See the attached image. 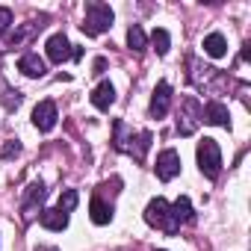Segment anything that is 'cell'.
Returning <instances> with one entry per match:
<instances>
[{"instance_id": "5", "label": "cell", "mask_w": 251, "mask_h": 251, "mask_svg": "<svg viewBox=\"0 0 251 251\" xmlns=\"http://www.w3.org/2000/svg\"><path fill=\"white\" fill-rule=\"evenodd\" d=\"M145 222H148L151 227H163L166 233H177V227H175L172 219H169V201H166V198H154V201L145 207Z\"/></svg>"}, {"instance_id": "7", "label": "cell", "mask_w": 251, "mask_h": 251, "mask_svg": "<svg viewBox=\"0 0 251 251\" xmlns=\"http://www.w3.org/2000/svg\"><path fill=\"white\" fill-rule=\"evenodd\" d=\"M45 50H48V59H50V62H56V65H62L65 59H71V56H74L71 42H68L62 33L50 36V39H48V45H45Z\"/></svg>"}, {"instance_id": "8", "label": "cell", "mask_w": 251, "mask_h": 251, "mask_svg": "<svg viewBox=\"0 0 251 251\" xmlns=\"http://www.w3.org/2000/svg\"><path fill=\"white\" fill-rule=\"evenodd\" d=\"M177 175H180V157H177V151L166 148V151L157 157V177H160V180H172V177H177Z\"/></svg>"}, {"instance_id": "12", "label": "cell", "mask_w": 251, "mask_h": 251, "mask_svg": "<svg viewBox=\"0 0 251 251\" xmlns=\"http://www.w3.org/2000/svg\"><path fill=\"white\" fill-rule=\"evenodd\" d=\"M115 103V86L109 83V80H103L95 92H92V106L95 109H109Z\"/></svg>"}, {"instance_id": "2", "label": "cell", "mask_w": 251, "mask_h": 251, "mask_svg": "<svg viewBox=\"0 0 251 251\" xmlns=\"http://www.w3.org/2000/svg\"><path fill=\"white\" fill-rule=\"evenodd\" d=\"M112 9L106 6V3H86V18H83V33L86 36H100V33H106L109 27H112Z\"/></svg>"}, {"instance_id": "18", "label": "cell", "mask_w": 251, "mask_h": 251, "mask_svg": "<svg viewBox=\"0 0 251 251\" xmlns=\"http://www.w3.org/2000/svg\"><path fill=\"white\" fill-rule=\"evenodd\" d=\"M127 45H130V50H136V53H142L145 50V33H142V27L139 24H133L130 30H127Z\"/></svg>"}, {"instance_id": "25", "label": "cell", "mask_w": 251, "mask_h": 251, "mask_svg": "<svg viewBox=\"0 0 251 251\" xmlns=\"http://www.w3.org/2000/svg\"><path fill=\"white\" fill-rule=\"evenodd\" d=\"M42 251H56V248H42Z\"/></svg>"}, {"instance_id": "21", "label": "cell", "mask_w": 251, "mask_h": 251, "mask_svg": "<svg viewBox=\"0 0 251 251\" xmlns=\"http://www.w3.org/2000/svg\"><path fill=\"white\" fill-rule=\"evenodd\" d=\"M0 100H3V106H6V109H15V106H18V103H21V95H18V92H12V89H6V86H3V95H0Z\"/></svg>"}, {"instance_id": "4", "label": "cell", "mask_w": 251, "mask_h": 251, "mask_svg": "<svg viewBox=\"0 0 251 251\" xmlns=\"http://www.w3.org/2000/svg\"><path fill=\"white\" fill-rule=\"evenodd\" d=\"M198 124H201V103H198V98H186L177 112V133L192 136L198 130Z\"/></svg>"}, {"instance_id": "15", "label": "cell", "mask_w": 251, "mask_h": 251, "mask_svg": "<svg viewBox=\"0 0 251 251\" xmlns=\"http://www.w3.org/2000/svg\"><path fill=\"white\" fill-rule=\"evenodd\" d=\"M39 222H42V227H48V230H65L68 227V213H62V210H42V216H39Z\"/></svg>"}, {"instance_id": "3", "label": "cell", "mask_w": 251, "mask_h": 251, "mask_svg": "<svg viewBox=\"0 0 251 251\" xmlns=\"http://www.w3.org/2000/svg\"><path fill=\"white\" fill-rule=\"evenodd\" d=\"M198 166H201V172L210 180L219 177V172H222V151H219L216 139H201L198 142Z\"/></svg>"}, {"instance_id": "6", "label": "cell", "mask_w": 251, "mask_h": 251, "mask_svg": "<svg viewBox=\"0 0 251 251\" xmlns=\"http://www.w3.org/2000/svg\"><path fill=\"white\" fill-rule=\"evenodd\" d=\"M33 124H36L42 133L53 130V127H56V103H53V100L36 103V109H33Z\"/></svg>"}, {"instance_id": "17", "label": "cell", "mask_w": 251, "mask_h": 251, "mask_svg": "<svg viewBox=\"0 0 251 251\" xmlns=\"http://www.w3.org/2000/svg\"><path fill=\"white\" fill-rule=\"evenodd\" d=\"M89 210H92V222H95V225H109V219H112V207H109L100 195L92 198Z\"/></svg>"}, {"instance_id": "19", "label": "cell", "mask_w": 251, "mask_h": 251, "mask_svg": "<svg viewBox=\"0 0 251 251\" xmlns=\"http://www.w3.org/2000/svg\"><path fill=\"white\" fill-rule=\"evenodd\" d=\"M151 42H154V50L163 56V53H169V45H172V36L163 30V27H157L154 33H151Z\"/></svg>"}, {"instance_id": "14", "label": "cell", "mask_w": 251, "mask_h": 251, "mask_svg": "<svg viewBox=\"0 0 251 251\" xmlns=\"http://www.w3.org/2000/svg\"><path fill=\"white\" fill-rule=\"evenodd\" d=\"M169 219H172L175 227H180L183 222H192V204H189V198H177L169 207Z\"/></svg>"}, {"instance_id": "1", "label": "cell", "mask_w": 251, "mask_h": 251, "mask_svg": "<svg viewBox=\"0 0 251 251\" xmlns=\"http://www.w3.org/2000/svg\"><path fill=\"white\" fill-rule=\"evenodd\" d=\"M115 148L118 151H124V154H130L133 160H145V154H148V148H151V133L148 130H142V133H130L127 136V124H124V121H115Z\"/></svg>"}, {"instance_id": "13", "label": "cell", "mask_w": 251, "mask_h": 251, "mask_svg": "<svg viewBox=\"0 0 251 251\" xmlns=\"http://www.w3.org/2000/svg\"><path fill=\"white\" fill-rule=\"evenodd\" d=\"M45 183H33L30 189H27V198H24V216L30 219V216H36V210L42 207V201H45Z\"/></svg>"}, {"instance_id": "10", "label": "cell", "mask_w": 251, "mask_h": 251, "mask_svg": "<svg viewBox=\"0 0 251 251\" xmlns=\"http://www.w3.org/2000/svg\"><path fill=\"white\" fill-rule=\"evenodd\" d=\"M169 103H172V86L163 80V83H157V89L151 95V115L154 118H163L169 112Z\"/></svg>"}, {"instance_id": "23", "label": "cell", "mask_w": 251, "mask_h": 251, "mask_svg": "<svg viewBox=\"0 0 251 251\" xmlns=\"http://www.w3.org/2000/svg\"><path fill=\"white\" fill-rule=\"evenodd\" d=\"M9 24H12V9L0 6V36H3V33L9 30Z\"/></svg>"}, {"instance_id": "11", "label": "cell", "mask_w": 251, "mask_h": 251, "mask_svg": "<svg viewBox=\"0 0 251 251\" xmlns=\"http://www.w3.org/2000/svg\"><path fill=\"white\" fill-rule=\"evenodd\" d=\"M18 71L24 74V77H45V59L39 56V53H24L21 59H18Z\"/></svg>"}, {"instance_id": "22", "label": "cell", "mask_w": 251, "mask_h": 251, "mask_svg": "<svg viewBox=\"0 0 251 251\" xmlns=\"http://www.w3.org/2000/svg\"><path fill=\"white\" fill-rule=\"evenodd\" d=\"M21 154V142L18 139H9L6 145H3V160H12V157H18Z\"/></svg>"}, {"instance_id": "24", "label": "cell", "mask_w": 251, "mask_h": 251, "mask_svg": "<svg viewBox=\"0 0 251 251\" xmlns=\"http://www.w3.org/2000/svg\"><path fill=\"white\" fill-rule=\"evenodd\" d=\"M106 71V59L100 56V59H95V74H103Z\"/></svg>"}, {"instance_id": "16", "label": "cell", "mask_w": 251, "mask_h": 251, "mask_svg": "<svg viewBox=\"0 0 251 251\" xmlns=\"http://www.w3.org/2000/svg\"><path fill=\"white\" fill-rule=\"evenodd\" d=\"M204 53L207 56H213V59H222L225 53H227V42H225V36L222 33H210L207 39H204Z\"/></svg>"}, {"instance_id": "9", "label": "cell", "mask_w": 251, "mask_h": 251, "mask_svg": "<svg viewBox=\"0 0 251 251\" xmlns=\"http://www.w3.org/2000/svg\"><path fill=\"white\" fill-rule=\"evenodd\" d=\"M201 121L216 124V127H230V112L222 100H210L207 106H201Z\"/></svg>"}, {"instance_id": "20", "label": "cell", "mask_w": 251, "mask_h": 251, "mask_svg": "<svg viewBox=\"0 0 251 251\" xmlns=\"http://www.w3.org/2000/svg\"><path fill=\"white\" fill-rule=\"evenodd\" d=\"M77 201H80V198H77V192H74V189H65V192L59 195V204H56V210H62V213H71V210L77 207Z\"/></svg>"}]
</instances>
